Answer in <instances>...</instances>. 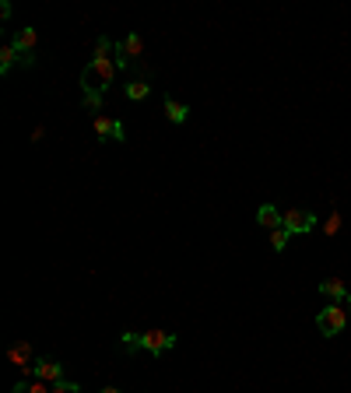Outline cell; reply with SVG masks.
I'll use <instances>...</instances> for the list:
<instances>
[{
    "mask_svg": "<svg viewBox=\"0 0 351 393\" xmlns=\"http://www.w3.org/2000/svg\"><path fill=\"white\" fill-rule=\"evenodd\" d=\"M36 43H39V36H36V28L32 25H25V28H18V36H14V49L21 53V64L25 67H32L36 64Z\"/></svg>",
    "mask_w": 351,
    "mask_h": 393,
    "instance_id": "obj_8",
    "label": "cell"
},
{
    "mask_svg": "<svg viewBox=\"0 0 351 393\" xmlns=\"http://www.w3.org/2000/svg\"><path fill=\"white\" fill-rule=\"evenodd\" d=\"M141 53H144V39H141L137 32H130L127 39H120V43H116V49H112L116 71H127L134 60H141Z\"/></svg>",
    "mask_w": 351,
    "mask_h": 393,
    "instance_id": "obj_4",
    "label": "cell"
},
{
    "mask_svg": "<svg viewBox=\"0 0 351 393\" xmlns=\"http://www.w3.org/2000/svg\"><path fill=\"white\" fill-rule=\"evenodd\" d=\"M92 130H95L99 141H116V144H123V141H127V130H123L120 119H109V116H102V112L92 119Z\"/></svg>",
    "mask_w": 351,
    "mask_h": 393,
    "instance_id": "obj_7",
    "label": "cell"
},
{
    "mask_svg": "<svg viewBox=\"0 0 351 393\" xmlns=\"http://www.w3.org/2000/svg\"><path fill=\"white\" fill-rule=\"evenodd\" d=\"M99 393H120V390H116V386H102Z\"/></svg>",
    "mask_w": 351,
    "mask_h": 393,
    "instance_id": "obj_19",
    "label": "cell"
},
{
    "mask_svg": "<svg viewBox=\"0 0 351 393\" xmlns=\"http://www.w3.org/2000/svg\"><path fill=\"white\" fill-rule=\"evenodd\" d=\"M112 49H116V43L109 39V36H99V43H95V56L84 64V71H81V92H84V109H99L102 106V99H106V92H109V84H112V78H116V60H112Z\"/></svg>",
    "mask_w": 351,
    "mask_h": 393,
    "instance_id": "obj_1",
    "label": "cell"
},
{
    "mask_svg": "<svg viewBox=\"0 0 351 393\" xmlns=\"http://www.w3.org/2000/svg\"><path fill=\"white\" fill-rule=\"evenodd\" d=\"M344 309H348V316H351V295L344 298Z\"/></svg>",
    "mask_w": 351,
    "mask_h": 393,
    "instance_id": "obj_20",
    "label": "cell"
},
{
    "mask_svg": "<svg viewBox=\"0 0 351 393\" xmlns=\"http://www.w3.org/2000/svg\"><path fill=\"white\" fill-rule=\"evenodd\" d=\"M148 95H152V84L148 81H141V78L137 81H127V99L130 102H144Z\"/></svg>",
    "mask_w": 351,
    "mask_h": 393,
    "instance_id": "obj_13",
    "label": "cell"
},
{
    "mask_svg": "<svg viewBox=\"0 0 351 393\" xmlns=\"http://www.w3.org/2000/svg\"><path fill=\"white\" fill-rule=\"evenodd\" d=\"M281 222H285V215H281L274 204H260V211H256V225H263L267 232H274V228H281Z\"/></svg>",
    "mask_w": 351,
    "mask_h": 393,
    "instance_id": "obj_10",
    "label": "cell"
},
{
    "mask_svg": "<svg viewBox=\"0 0 351 393\" xmlns=\"http://www.w3.org/2000/svg\"><path fill=\"white\" fill-rule=\"evenodd\" d=\"M288 239H291L288 228H274V232H271V246H274V253H281V250L288 246Z\"/></svg>",
    "mask_w": 351,
    "mask_h": 393,
    "instance_id": "obj_16",
    "label": "cell"
},
{
    "mask_svg": "<svg viewBox=\"0 0 351 393\" xmlns=\"http://www.w3.org/2000/svg\"><path fill=\"white\" fill-rule=\"evenodd\" d=\"M49 393H81V386H77V383H67V379H64V383L49 386Z\"/></svg>",
    "mask_w": 351,
    "mask_h": 393,
    "instance_id": "obj_17",
    "label": "cell"
},
{
    "mask_svg": "<svg viewBox=\"0 0 351 393\" xmlns=\"http://www.w3.org/2000/svg\"><path fill=\"white\" fill-rule=\"evenodd\" d=\"M21 379H43V383L56 386V383H64V366L56 358H36V366L28 369Z\"/></svg>",
    "mask_w": 351,
    "mask_h": 393,
    "instance_id": "obj_6",
    "label": "cell"
},
{
    "mask_svg": "<svg viewBox=\"0 0 351 393\" xmlns=\"http://www.w3.org/2000/svg\"><path fill=\"white\" fill-rule=\"evenodd\" d=\"M337 228H341V215H337V211H334V215H330V222L324 225V232H327V239H330V235H337Z\"/></svg>",
    "mask_w": 351,
    "mask_h": 393,
    "instance_id": "obj_18",
    "label": "cell"
},
{
    "mask_svg": "<svg viewBox=\"0 0 351 393\" xmlns=\"http://www.w3.org/2000/svg\"><path fill=\"white\" fill-rule=\"evenodd\" d=\"M319 295L330 298V302H344L351 291H348V285L341 278H327V281H319Z\"/></svg>",
    "mask_w": 351,
    "mask_h": 393,
    "instance_id": "obj_11",
    "label": "cell"
},
{
    "mask_svg": "<svg viewBox=\"0 0 351 393\" xmlns=\"http://www.w3.org/2000/svg\"><path fill=\"white\" fill-rule=\"evenodd\" d=\"M281 215H285L281 228H288V235H309V232L316 228V215H313V211L288 207V211H281Z\"/></svg>",
    "mask_w": 351,
    "mask_h": 393,
    "instance_id": "obj_5",
    "label": "cell"
},
{
    "mask_svg": "<svg viewBox=\"0 0 351 393\" xmlns=\"http://www.w3.org/2000/svg\"><path fill=\"white\" fill-rule=\"evenodd\" d=\"M18 60H21V53L14 49V43H8L4 49H0V74H8V71L18 64Z\"/></svg>",
    "mask_w": 351,
    "mask_h": 393,
    "instance_id": "obj_15",
    "label": "cell"
},
{
    "mask_svg": "<svg viewBox=\"0 0 351 393\" xmlns=\"http://www.w3.org/2000/svg\"><path fill=\"white\" fill-rule=\"evenodd\" d=\"M4 358L14 361V366H21V376L36 366V351H32V344H28V341H14V344H8Z\"/></svg>",
    "mask_w": 351,
    "mask_h": 393,
    "instance_id": "obj_9",
    "label": "cell"
},
{
    "mask_svg": "<svg viewBox=\"0 0 351 393\" xmlns=\"http://www.w3.org/2000/svg\"><path fill=\"white\" fill-rule=\"evenodd\" d=\"M348 320H351V316H348V309L341 306V302H330L327 309L316 313V330H319L324 337H337L341 330L348 326Z\"/></svg>",
    "mask_w": 351,
    "mask_h": 393,
    "instance_id": "obj_3",
    "label": "cell"
},
{
    "mask_svg": "<svg viewBox=\"0 0 351 393\" xmlns=\"http://www.w3.org/2000/svg\"><path fill=\"white\" fill-rule=\"evenodd\" d=\"M11 393H49V383H43V379H18Z\"/></svg>",
    "mask_w": 351,
    "mask_h": 393,
    "instance_id": "obj_14",
    "label": "cell"
},
{
    "mask_svg": "<svg viewBox=\"0 0 351 393\" xmlns=\"http://www.w3.org/2000/svg\"><path fill=\"white\" fill-rule=\"evenodd\" d=\"M123 348L127 351H148L152 358H162V351H172L176 348V334H165V330L134 334V330H127V334H123Z\"/></svg>",
    "mask_w": 351,
    "mask_h": 393,
    "instance_id": "obj_2",
    "label": "cell"
},
{
    "mask_svg": "<svg viewBox=\"0 0 351 393\" xmlns=\"http://www.w3.org/2000/svg\"><path fill=\"white\" fill-rule=\"evenodd\" d=\"M162 109L169 116V123H186V119H190V106L176 102V99H162Z\"/></svg>",
    "mask_w": 351,
    "mask_h": 393,
    "instance_id": "obj_12",
    "label": "cell"
}]
</instances>
